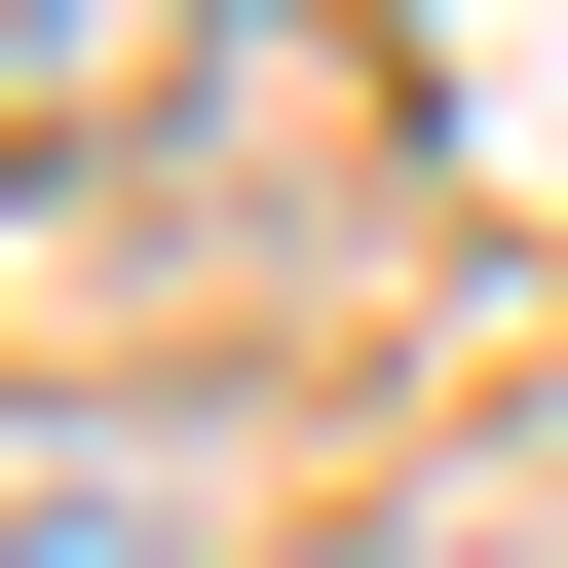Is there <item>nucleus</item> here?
<instances>
[{"label":"nucleus","instance_id":"2","mask_svg":"<svg viewBox=\"0 0 568 568\" xmlns=\"http://www.w3.org/2000/svg\"><path fill=\"white\" fill-rule=\"evenodd\" d=\"M152 77H190V0H0V152H114Z\"/></svg>","mask_w":568,"mask_h":568},{"label":"nucleus","instance_id":"1","mask_svg":"<svg viewBox=\"0 0 568 568\" xmlns=\"http://www.w3.org/2000/svg\"><path fill=\"white\" fill-rule=\"evenodd\" d=\"M227 493V417H114V379H0V568H152Z\"/></svg>","mask_w":568,"mask_h":568},{"label":"nucleus","instance_id":"3","mask_svg":"<svg viewBox=\"0 0 568 568\" xmlns=\"http://www.w3.org/2000/svg\"><path fill=\"white\" fill-rule=\"evenodd\" d=\"M379 568H568V530H530V493H417V530H379Z\"/></svg>","mask_w":568,"mask_h":568}]
</instances>
